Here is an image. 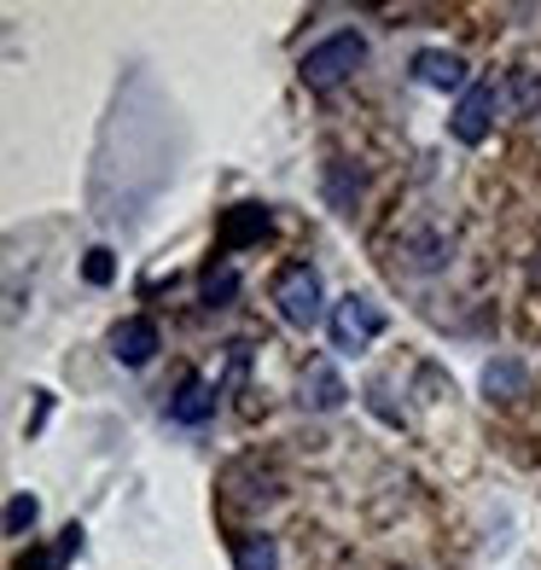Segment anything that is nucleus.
<instances>
[{
	"label": "nucleus",
	"mask_w": 541,
	"mask_h": 570,
	"mask_svg": "<svg viewBox=\"0 0 541 570\" xmlns=\"http://www.w3.org/2000/svg\"><path fill=\"white\" fill-rule=\"evenodd\" d=\"M326 193H332V204H338V210L350 216V210H355L361 180H350V169H344V164H332V169H326Z\"/></svg>",
	"instance_id": "nucleus-16"
},
{
	"label": "nucleus",
	"mask_w": 541,
	"mask_h": 570,
	"mask_svg": "<svg viewBox=\"0 0 541 570\" xmlns=\"http://www.w3.org/2000/svg\"><path fill=\"white\" fill-rule=\"evenodd\" d=\"M111 274H117L111 250H106V245H94V250H88V263H82V279H88V285H111Z\"/></svg>",
	"instance_id": "nucleus-17"
},
{
	"label": "nucleus",
	"mask_w": 541,
	"mask_h": 570,
	"mask_svg": "<svg viewBox=\"0 0 541 570\" xmlns=\"http://www.w3.org/2000/svg\"><path fill=\"white\" fill-rule=\"evenodd\" d=\"M76 553H82V524H65L53 548H47V553H36V559H18L12 570H65Z\"/></svg>",
	"instance_id": "nucleus-12"
},
{
	"label": "nucleus",
	"mask_w": 541,
	"mask_h": 570,
	"mask_svg": "<svg viewBox=\"0 0 541 570\" xmlns=\"http://www.w3.org/2000/svg\"><path fill=\"white\" fill-rule=\"evenodd\" d=\"M414 82L436 88V94H466L472 88V65L460 53H449V47H425V53H414Z\"/></svg>",
	"instance_id": "nucleus-5"
},
{
	"label": "nucleus",
	"mask_w": 541,
	"mask_h": 570,
	"mask_svg": "<svg viewBox=\"0 0 541 570\" xmlns=\"http://www.w3.org/2000/svg\"><path fill=\"white\" fill-rule=\"evenodd\" d=\"M367 65V41H361L355 30H338V36H326L321 47H308L297 76H303V88H315V94H332L338 82H350V76Z\"/></svg>",
	"instance_id": "nucleus-1"
},
{
	"label": "nucleus",
	"mask_w": 541,
	"mask_h": 570,
	"mask_svg": "<svg viewBox=\"0 0 541 570\" xmlns=\"http://www.w3.org/2000/svg\"><path fill=\"white\" fill-rule=\"evenodd\" d=\"M344 396H350V384L332 373V361H308V373H303V407L332 413V407H344Z\"/></svg>",
	"instance_id": "nucleus-9"
},
{
	"label": "nucleus",
	"mask_w": 541,
	"mask_h": 570,
	"mask_svg": "<svg viewBox=\"0 0 541 570\" xmlns=\"http://www.w3.org/2000/svg\"><path fill=\"white\" fill-rule=\"evenodd\" d=\"M216 396H222L216 384L193 373V379L175 391V402H169V420H175V425H204V420L216 413Z\"/></svg>",
	"instance_id": "nucleus-8"
},
{
	"label": "nucleus",
	"mask_w": 541,
	"mask_h": 570,
	"mask_svg": "<svg viewBox=\"0 0 541 570\" xmlns=\"http://www.w3.org/2000/svg\"><path fill=\"white\" fill-rule=\"evenodd\" d=\"M326 332H332V350H344V355H355V350H367L378 332H384V308L373 303V297H344L338 308H332V321H326Z\"/></svg>",
	"instance_id": "nucleus-3"
},
{
	"label": "nucleus",
	"mask_w": 541,
	"mask_h": 570,
	"mask_svg": "<svg viewBox=\"0 0 541 570\" xmlns=\"http://www.w3.org/2000/svg\"><path fill=\"white\" fill-rule=\"evenodd\" d=\"M274 308H279V321H286V326H297V332H315V326L326 321L321 274L308 268V263L279 268V279H274Z\"/></svg>",
	"instance_id": "nucleus-2"
},
{
	"label": "nucleus",
	"mask_w": 541,
	"mask_h": 570,
	"mask_svg": "<svg viewBox=\"0 0 541 570\" xmlns=\"http://www.w3.org/2000/svg\"><path fill=\"white\" fill-rule=\"evenodd\" d=\"M198 292H204V303H210V308H227V303H234V297H239V268H234V256H216V263L204 268Z\"/></svg>",
	"instance_id": "nucleus-11"
},
{
	"label": "nucleus",
	"mask_w": 541,
	"mask_h": 570,
	"mask_svg": "<svg viewBox=\"0 0 541 570\" xmlns=\"http://www.w3.org/2000/svg\"><path fill=\"white\" fill-rule=\"evenodd\" d=\"M495 82H472L466 94H460V106L449 111V135L460 146H483L489 140V122H495Z\"/></svg>",
	"instance_id": "nucleus-4"
},
{
	"label": "nucleus",
	"mask_w": 541,
	"mask_h": 570,
	"mask_svg": "<svg viewBox=\"0 0 541 570\" xmlns=\"http://www.w3.org/2000/svg\"><path fill=\"white\" fill-rule=\"evenodd\" d=\"M36 518H41L36 495H30V489H18V495L7 501V535H23V530H36Z\"/></svg>",
	"instance_id": "nucleus-15"
},
{
	"label": "nucleus",
	"mask_w": 541,
	"mask_h": 570,
	"mask_svg": "<svg viewBox=\"0 0 541 570\" xmlns=\"http://www.w3.org/2000/svg\"><path fill=\"white\" fill-rule=\"evenodd\" d=\"M151 355H158V326H151V321H117L111 326V361H117V367H146V361Z\"/></svg>",
	"instance_id": "nucleus-7"
},
{
	"label": "nucleus",
	"mask_w": 541,
	"mask_h": 570,
	"mask_svg": "<svg viewBox=\"0 0 541 570\" xmlns=\"http://www.w3.org/2000/svg\"><path fill=\"white\" fill-rule=\"evenodd\" d=\"M535 99H541V76H535V70H512V76H506V88H495V106L519 111V117L535 106Z\"/></svg>",
	"instance_id": "nucleus-14"
},
{
	"label": "nucleus",
	"mask_w": 541,
	"mask_h": 570,
	"mask_svg": "<svg viewBox=\"0 0 541 570\" xmlns=\"http://www.w3.org/2000/svg\"><path fill=\"white\" fill-rule=\"evenodd\" d=\"M268 227H274V216H268V204H234V210L222 216V250H245V245H263L268 239Z\"/></svg>",
	"instance_id": "nucleus-6"
},
{
	"label": "nucleus",
	"mask_w": 541,
	"mask_h": 570,
	"mask_svg": "<svg viewBox=\"0 0 541 570\" xmlns=\"http://www.w3.org/2000/svg\"><path fill=\"white\" fill-rule=\"evenodd\" d=\"M483 391H489V402H519L530 391V373L512 355H501V361H489V367H483Z\"/></svg>",
	"instance_id": "nucleus-10"
},
{
	"label": "nucleus",
	"mask_w": 541,
	"mask_h": 570,
	"mask_svg": "<svg viewBox=\"0 0 541 570\" xmlns=\"http://www.w3.org/2000/svg\"><path fill=\"white\" fill-rule=\"evenodd\" d=\"M234 570H279V548H274V535L263 530H250L234 541Z\"/></svg>",
	"instance_id": "nucleus-13"
}]
</instances>
